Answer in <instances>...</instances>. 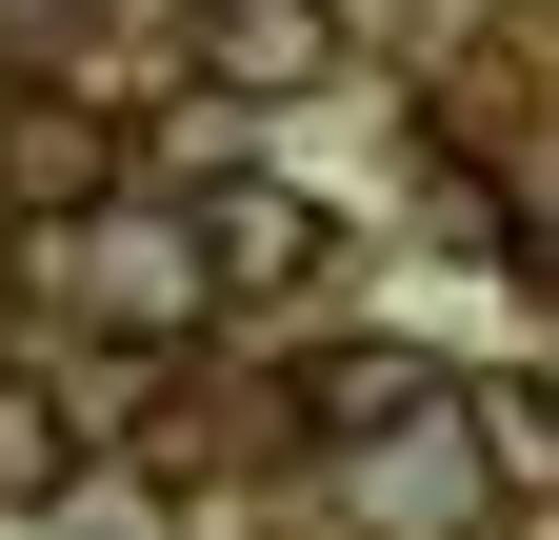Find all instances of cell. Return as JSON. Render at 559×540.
Here are the masks:
<instances>
[{
	"label": "cell",
	"instance_id": "cell-3",
	"mask_svg": "<svg viewBox=\"0 0 559 540\" xmlns=\"http://www.w3.org/2000/svg\"><path fill=\"white\" fill-rule=\"evenodd\" d=\"M60 260H81V301L120 320V341H200V240H160V221H100V200H81V240H60Z\"/></svg>",
	"mask_w": 559,
	"mask_h": 540
},
{
	"label": "cell",
	"instance_id": "cell-1",
	"mask_svg": "<svg viewBox=\"0 0 559 540\" xmlns=\"http://www.w3.org/2000/svg\"><path fill=\"white\" fill-rule=\"evenodd\" d=\"M180 240H200V301H320V260H340V221L300 180H260V161H221L180 200Z\"/></svg>",
	"mask_w": 559,
	"mask_h": 540
},
{
	"label": "cell",
	"instance_id": "cell-2",
	"mask_svg": "<svg viewBox=\"0 0 559 540\" xmlns=\"http://www.w3.org/2000/svg\"><path fill=\"white\" fill-rule=\"evenodd\" d=\"M180 60H200L221 101H300L320 60H340V0H200V21H180Z\"/></svg>",
	"mask_w": 559,
	"mask_h": 540
},
{
	"label": "cell",
	"instance_id": "cell-5",
	"mask_svg": "<svg viewBox=\"0 0 559 540\" xmlns=\"http://www.w3.org/2000/svg\"><path fill=\"white\" fill-rule=\"evenodd\" d=\"M60 501H81V421L40 380H0V520H60Z\"/></svg>",
	"mask_w": 559,
	"mask_h": 540
},
{
	"label": "cell",
	"instance_id": "cell-4",
	"mask_svg": "<svg viewBox=\"0 0 559 540\" xmlns=\"http://www.w3.org/2000/svg\"><path fill=\"white\" fill-rule=\"evenodd\" d=\"M0 200H21V221L120 200V120H100V101H0Z\"/></svg>",
	"mask_w": 559,
	"mask_h": 540
}]
</instances>
